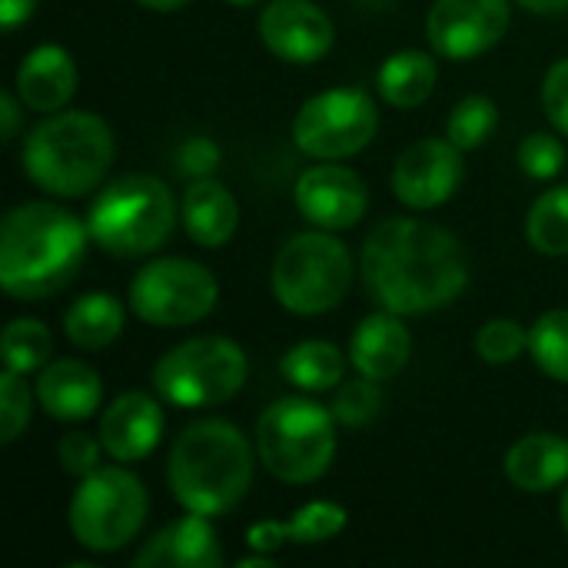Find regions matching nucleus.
<instances>
[{
  "label": "nucleus",
  "mask_w": 568,
  "mask_h": 568,
  "mask_svg": "<svg viewBox=\"0 0 568 568\" xmlns=\"http://www.w3.org/2000/svg\"><path fill=\"white\" fill-rule=\"evenodd\" d=\"M359 273L373 300L399 316L436 313L469 286V256L459 236L436 223L393 216L363 240Z\"/></svg>",
  "instance_id": "nucleus-1"
},
{
  "label": "nucleus",
  "mask_w": 568,
  "mask_h": 568,
  "mask_svg": "<svg viewBox=\"0 0 568 568\" xmlns=\"http://www.w3.org/2000/svg\"><path fill=\"white\" fill-rule=\"evenodd\" d=\"M90 230L70 210L30 200L0 223V286L13 300H47L73 283Z\"/></svg>",
  "instance_id": "nucleus-2"
},
{
  "label": "nucleus",
  "mask_w": 568,
  "mask_h": 568,
  "mask_svg": "<svg viewBox=\"0 0 568 568\" xmlns=\"http://www.w3.org/2000/svg\"><path fill=\"white\" fill-rule=\"evenodd\" d=\"M256 459V446H250L233 423L196 419L170 449V493L186 513H200L206 519L226 516L246 499Z\"/></svg>",
  "instance_id": "nucleus-3"
},
{
  "label": "nucleus",
  "mask_w": 568,
  "mask_h": 568,
  "mask_svg": "<svg viewBox=\"0 0 568 568\" xmlns=\"http://www.w3.org/2000/svg\"><path fill=\"white\" fill-rule=\"evenodd\" d=\"M113 153V130L103 116L90 110H57L27 133L20 163L43 193L77 200L103 183Z\"/></svg>",
  "instance_id": "nucleus-4"
},
{
  "label": "nucleus",
  "mask_w": 568,
  "mask_h": 568,
  "mask_svg": "<svg viewBox=\"0 0 568 568\" xmlns=\"http://www.w3.org/2000/svg\"><path fill=\"white\" fill-rule=\"evenodd\" d=\"M176 196L160 176L126 173L97 193L87 213V230L90 240L110 256L133 260L160 250L176 230Z\"/></svg>",
  "instance_id": "nucleus-5"
},
{
  "label": "nucleus",
  "mask_w": 568,
  "mask_h": 568,
  "mask_svg": "<svg viewBox=\"0 0 568 568\" xmlns=\"http://www.w3.org/2000/svg\"><path fill=\"white\" fill-rule=\"evenodd\" d=\"M336 426L333 409L303 396H286L263 409L253 446L273 479L306 486L329 473L336 459Z\"/></svg>",
  "instance_id": "nucleus-6"
},
{
  "label": "nucleus",
  "mask_w": 568,
  "mask_h": 568,
  "mask_svg": "<svg viewBox=\"0 0 568 568\" xmlns=\"http://www.w3.org/2000/svg\"><path fill=\"white\" fill-rule=\"evenodd\" d=\"M273 296L293 316H320L343 303L353 286V256L329 230L290 236L273 260Z\"/></svg>",
  "instance_id": "nucleus-7"
},
{
  "label": "nucleus",
  "mask_w": 568,
  "mask_h": 568,
  "mask_svg": "<svg viewBox=\"0 0 568 568\" xmlns=\"http://www.w3.org/2000/svg\"><path fill=\"white\" fill-rule=\"evenodd\" d=\"M146 513V486L123 466H100L80 479L67 509V523L87 552L106 556L126 549L140 536Z\"/></svg>",
  "instance_id": "nucleus-8"
},
{
  "label": "nucleus",
  "mask_w": 568,
  "mask_h": 568,
  "mask_svg": "<svg viewBox=\"0 0 568 568\" xmlns=\"http://www.w3.org/2000/svg\"><path fill=\"white\" fill-rule=\"evenodd\" d=\"M250 376L240 343L226 336H193L173 346L153 366V389L180 409H210L230 403Z\"/></svg>",
  "instance_id": "nucleus-9"
},
{
  "label": "nucleus",
  "mask_w": 568,
  "mask_h": 568,
  "mask_svg": "<svg viewBox=\"0 0 568 568\" xmlns=\"http://www.w3.org/2000/svg\"><path fill=\"white\" fill-rule=\"evenodd\" d=\"M220 300L216 276L183 256H160L146 263L130 283V310L150 326H193L213 313Z\"/></svg>",
  "instance_id": "nucleus-10"
},
{
  "label": "nucleus",
  "mask_w": 568,
  "mask_h": 568,
  "mask_svg": "<svg viewBox=\"0 0 568 568\" xmlns=\"http://www.w3.org/2000/svg\"><path fill=\"white\" fill-rule=\"evenodd\" d=\"M379 110L359 87H333L310 97L293 120V143L313 160H346L373 143Z\"/></svg>",
  "instance_id": "nucleus-11"
},
{
  "label": "nucleus",
  "mask_w": 568,
  "mask_h": 568,
  "mask_svg": "<svg viewBox=\"0 0 568 568\" xmlns=\"http://www.w3.org/2000/svg\"><path fill=\"white\" fill-rule=\"evenodd\" d=\"M509 20V0H436L426 17V37L439 57L473 60L506 37Z\"/></svg>",
  "instance_id": "nucleus-12"
},
{
  "label": "nucleus",
  "mask_w": 568,
  "mask_h": 568,
  "mask_svg": "<svg viewBox=\"0 0 568 568\" xmlns=\"http://www.w3.org/2000/svg\"><path fill=\"white\" fill-rule=\"evenodd\" d=\"M463 170V150L449 136H426L399 153L393 166V193L409 210H436L459 190Z\"/></svg>",
  "instance_id": "nucleus-13"
},
{
  "label": "nucleus",
  "mask_w": 568,
  "mask_h": 568,
  "mask_svg": "<svg viewBox=\"0 0 568 568\" xmlns=\"http://www.w3.org/2000/svg\"><path fill=\"white\" fill-rule=\"evenodd\" d=\"M293 200L303 220L329 233L356 226L369 206L366 183L353 170L339 166L336 160H320L316 166L303 170L296 180Z\"/></svg>",
  "instance_id": "nucleus-14"
},
{
  "label": "nucleus",
  "mask_w": 568,
  "mask_h": 568,
  "mask_svg": "<svg viewBox=\"0 0 568 568\" xmlns=\"http://www.w3.org/2000/svg\"><path fill=\"white\" fill-rule=\"evenodd\" d=\"M263 47L286 63H316L329 53L336 30L329 13L313 0H273L260 13Z\"/></svg>",
  "instance_id": "nucleus-15"
},
{
  "label": "nucleus",
  "mask_w": 568,
  "mask_h": 568,
  "mask_svg": "<svg viewBox=\"0 0 568 568\" xmlns=\"http://www.w3.org/2000/svg\"><path fill=\"white\" fill-rule=\"evenodd\" d=\"M163 406L160 399H153L150 393H123L116 396L103 416H100V443L103 453L116 463H140L146 459L163 436Z\"/></svg>",
  "instance_id": "nucleus-16"
},
{
  "label": "nucleus",
  "mask_w": 568,
  "mask_h": 568,
  "mask_svg": "<svg viewBox=\"0 0 568 568\" xmlns=\"http://www.w3.org/2000/svg\"><path fill=\"white\" fill-rule=\"evenodd\" d=\"M226 562L206 516L190 513L143 542L133 568H220Z\"/></svg>",
  "instance_id": "nucleus-17"
},
{
  "label": "nucleus",
  "mask_w": 568,
  "mask_h": 568,
  "mask_svg": "<svg viewBox=\"0 0 568 568\" xmlns=\"http://www.w3.org/2000/svg\"><path fill=\"white\" fill-rule=\"evenodd\" d=\"M37 403L60 423L90 419L103 403L100 373L83 359H50L37 376Z\"/></svg>",
  "instance_id": "nucleus-18"
},
{
  "label": "nucleus",
  "mask_w": 568,
  "mask_h": 568,
  "mask_svg": "<svg viewBox=\"0 0 568 568\" xmlns=\"http://www.w3.org/2000/svg\"><path fill=\"white\" fill-rule=\"evenodd\" d=\"M413 356V336L399 313L379 310L369 313L349 339V363L359 376L393 379Z\"/></svg>",
  "instance_id": "nucleus-19"
},
{
  "label": "nucleus",
  "mask_w": 568,
  "mask_h": 568,
  "mask_svg": "<svg viewBox=\"0 0 568 568\" xmlns=\"http://www.w3.org/2000/svg\"><path fill=\"white\" fill-rule=\"evenodd\" d=\"M77 80H80V73H77L73 57L57 43H43V47H33L20 60L13 90H17V97L23 100L27 110L57 113L77 93Z\"/></svg>",
  "instance_id": "nucleus-20"
},
{
  "label": "nucleus",
  "mask_w": 568,
  "mask_h": 568,
  "mask_svg": "<svg viewBox=\"0 0 568 568\" xmlns=\"http://www.w3.org/2000/svg\"><path fill=\"white\" fill-rule=\"evenodd\" d=\"M180 223L196 246L220 250L233 240V233L240 226L236 196L216 176H200L183 193Z\"/></svg>",
  "instance_id": "nucleus-21"
},
{
  "label": "nucleus",
  "mask_w": 568,
  "mask_h": 568,
  "mask_svg": "<svg viewBox=\"0 0 568 568\" xmlns=\"http://www.w3.org/2000/svg\"><path fill=\"white\" fill-rule=\"evenodd\" d=\"M343 529H346V509L339 503L316 499V503L300 506L286 523H256V526H250L246 546L253 552L273 556V552H280L290 542L293 546H320V542H329Z\"/></svg>",
  "instance_id": "nucleus-22"
},
{
  "label": "nucleus",
  "mask_w": 568,
  "mask_h": 568,
  "mask_svg": "<svg viewBox=\"0 0 568 568\" xmlns=\"http://www.w3.org/2000/svg\"><path fill=\"white\" fill-rule=\"evenodd\" d=\"M506 479L532 496L552 493L568 483V439L556 433H529L506 453Z\"/></svg>",
  "instance_id": "nucleus-23"
},
{
  "label": "nucleus",
  "mask_w": 568,
  "mask_h": 568,
  "mask_svg": "<svg viewBox=\"0 0 568 568\" xmlns=\"http://www.w3.org/2000/svg\"><path fill=\"white\" fill-rule=\"evenodd\" d=\"M436 80H439V70H436V60L429 53L399 50V53L383 60V67L376 73V90L389 106L416 110L433 97Z\"/></svg>",
  "instance_id": "nucleus-24"
},
{
  "label": "nucleus",
  "mask_w": 568,
  "mask_h": 568,
  "mask_svg": "<svg viewBox=\"0 0 568 568\" xmlns=\"http://www.w3.org/2000/svg\"><path fill=\"white\" fill-rule=\"evenodd\" d=\"M123 326H126V310L110 293H87L63 316L67 339L87 353L106 349L123 333Z\"/></svg>",
  "instance_id": "nucleus-25"
},
{
  "label": "nucleus",
  "mask_w": 568,
  "mask_h": 568,
  "mask_svg": "<svg viewBox=\"0 0 568 568\" xmlns=\"http://www.w3.org/2000/svg\"><path fill=\"white\" fill-rule=\"evenodd\" d=\"M280 373L303 393H326L336 389L346 376V356L329 339H303L290 346L280 359Z\"/></svg>",
  "instance_id": "nucleus-26"
},
{
  "label": "nucleus",
  "mask_w": 568,
  "mask_h": 568,
  "mask_svg": "<svg viewBox=\"0 0 568 568\" xmlns=\"http://www.w3.org/2000/svg\"><path fill=\"white\" fill-rule=\"evenodd\" d=\"M0 356H3V369L23 373V376L37 373L53 359V336L40 320L17 316L7 323L0 336Z\"/></svg>",
  "instance_id": "nucleus-27"
},
{
  "label": "nucleus",
  "mask_w": 568,
  "mask_h": 568,
  "mask_svg": "<svg viewBox=\"0 0 568 568\" xmlns=\"http://www.w3.org/2000/svg\"><path fill=\"white\" fill-rule=\"evenodd\" d=\"M526 240L542 256H568V186L546 190L529 206Z\"/></svg>",
  "instance_id": "nucleus-28"
},
{
  "label": "nucleus",
  "mask_w": 568,
  "mask_h": 568,
  "mask_svg": "<svg viewBox=\"0 0 568 568\" xmlns=\"http://www.w3.org/2000/svg\"><path fill=\"white\" fill-rule=\"evenodd\" d=\"M496 126H499V106H496V100L486 97V93H473V97H463L453 106V113L446 120V136L463 153H469V150L486 146L489 136L496 133Z\"/></svg>",
  "instance_id": "nucleus-29"
},
{
  "label": "nucleus",
  "mask_w": 568,
  "mask_h": 568,
  "mask_svg": "<svg viewBox=\"0 0 568 568\" xmlns=\"http://www.w3.org/2000/svg\"><path fill=\"white\" fill-rule=\"evenodd\" d=\"M529 353L549 379L568 383V310H549L532 323Z\"/></svg>",
  "instance_id": "nucleus-30"
},
{
  "label": "nucleus",
  "mask_w": 568,
  "mask_h": 568,
  "mask_svg": "<svg viewBox=\"0 0 568 568\" xmlns=\"http://www.w3.org/2000/svg\"><path fill=\"white\" fill-rule=\"evenodd\" d=\"M333 416L339 426H349V429H359L366 426L369 419H376V413L383 409V389H379V379H369V376H359V379H346L336 386V396H333Z\"/></svg>",
  "instance_id": "nucleus-31"
},
{
  "label": "nucleus",
  "mask_w": 568,
  "mask_h": 568,
  "mask_svg": "<svg viewBox=\"0 0 568 568\" xmlns=\"http://www.w3.org/2000/svg\"><path fill=\"white\" fill-rule=\"evenodd\" d=\"M529 349V329L516 320H489L476 333V353L489 366L516 363Z\"/></svg>",
  "instance_id": "nucleus-32"
},
{
  "label": "nucleus",
  "mask_w": 568,
  "mask_h": 568,
  "mask_svg": "<svg viewBox=\"0 0 568 568\" xmlns=\"http://www.w3.org/2000/svg\"><path fill=\"white\" fill-rule=\"evenodd\" d=\"M30 409H33V396H30L27 376L3 369L0 373V443L3 446H10L27 429Z\"/></svg>",
  "instance_id": "nucleus-33"
},
{
  "label": "nucleus",
  "mask_w": 568,
  "mask_h": 568,
  "mask_svg": "<svg viewBox=\"0 0 568 568\" xmlns=\"http://www.w3.org/2000/svg\"><path fill=\"white\" fill-rule=\"evenodd\" d=\"M519 166L532 180H552L566 166V146L552 133H529L519 143Z\"/></svg>",
  "instance_id": "nucleus-34"
},
{
  "label": "nucleus",
  "mask_w": 568,
  "mask_h": 568,
  "mask_svg": "<svg viewBox=\"0 0 568 568\" xmlns=\"http://www.w3.org/2000/svg\"><path fill=\"white\" fill-rule=\"evenodd\" d=\"M100 453H103V443L87 436V433H67L57 446V459L63 466L67 476L73 479H83L90 473L100 469Z\"/></svg>",
  "instance_id": "nucleus-35"
},
{
  "label": "nucleus",
  "mask_w": 568,
  "mask_h": 568,
  "mask_svg": "<svg viewBox=\"0 0 568 568\" xmlns=\"http://www.w3.org/2000/svg\"><path fill=\"white\" fill-rule=\"evenodd\" d=\"M542 110L549 116V123L568 136V57L556 60L542 80Z\"/></svg>",
  "instance_id": "nucleus-36"
},
{
  "label": "nucleus",
  "mask_w": 568,
  "mask_h": 568,
  "mask_svg": "<svg viewBox=\"0 0 568 568\" xmlns=\"http://www.w3.org/2000/svg\"><path fill=\"white\" fill-rule=\"evenodd\" d=\"M216 163H220V146L206 136H193L176 150V170L190 180L213 176Z\"/></svg>",
  "instance_id": "nucleus-37"
},
{
  "label": "nucleus",
  "mask_w": 568,
  "mask_h": 568,
  "mask_svg": "<svg viewBox=\"0 0 568 568\" xmlns=\"http://www.w3.org/2000/svg\"><path fill=\"white\" fill-rule=\"evenodd\" d=\"M20 106H23V100L17 93H10V90L0 93V140L3 143H10L20 130Z\"/></svg>",
  "instance_id": "nucleus-38"
},
{
  "label": "nucleus",
  "mask_w": 568,
  "mask_h": 568,
  "mask_svg": "<svg viewBox=\"0 0 568 568\" xmlns=\"http://www.w3.org/2000/svg\"><path fill=\"white\" fill-rule=\"evenodd\" d=\"M37 3H40V0H0V23H3V30L10 33V30H17L20 23H27V20L33 17Z\"/></svg>",
  "instance_id": "nucleus-39"
},
{
  "label": "nucleus",
  "mask_w": 568,
  "mask_h": 568,
  "mask_svg": "<svg viewBox=\"0 0 568 568\" xmlns=\"http://www.w3.org/2000/svg\"><path fill=\"white\" fill-rule=\"evenodd\" d=\"M519 7L539 13V17H552V13H566L568 0H516Z\"/></svg>",
  "instance_id": "nucleus-40"
},
{
  "label": "nucleus",
  "mask_w": 568,
  "mask_h": 568,
  "mask_svg": "<svg viewBox=\"0 0 568 568\" xmlns=\"http://www.w3.org/2000/svg\"><path fill=\"white\" fill-rule=\"evenodd\" d=\"M136 3L146 7V10H156V13H173V10L186 7L190 0H136Z\"/></svg>",
  "instance_id": "nucleus-41"
},
{
  "label": "nucleus",
  "mask_w": 568,
  "mask_h": 568,
  "mask_svg": "<svg viewBox=\"0 0 568 568\" xmlns=\"http://www.w3.org/2000/svg\"><path fill=\"white\" fill-rule=\"evenodd\" d=\"M559 516H562V529H566V536H568V489L562 493V503H559Z\"/></svg>",
  "instance_id": "nucleus-42"
},
{
  "label": "nucleus",
  "mask_w": 568,
  "mask_h": 568,
  "mask_svg": "<svg viewBox=\"0 0 568 568\" xmlns=\"http://www.w3.org/2000/svg\"><path fill=\"white\" fill-rule=\"evenodd\" d=\"M226 3H236V7H256V3H263V0H226Z\"/></svg>",
  "instance_id": "nucleus-43"
}]
</instances>
